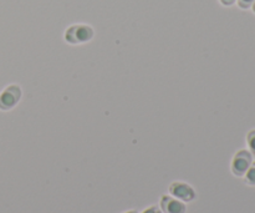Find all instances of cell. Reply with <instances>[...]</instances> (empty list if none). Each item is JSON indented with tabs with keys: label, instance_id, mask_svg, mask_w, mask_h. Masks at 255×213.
Returning a JSON list of instances; mask_svg holds the SVG:
<instances>
[{
	"label": "cell",
	"instance_id": "cell-1",
	"mask_svg": "<svg viewBox=\"0 0 255 213\" xmlns=\"http://www.w3.org/2000/svg\"><path fill=\"white\" fill-rule=\"evenodd\" d=\"M94 37V29L89 25H72L65 32V40L70 44H84Z\"/></svg>",
	"mask_w": 255,
	"mask_h": 213
},
{
	"label": "cell",
	"instance_id": "cell-2",
	"mask_svg": "<svg viewBox=\"0 0 255 213\" xmlns=\"http://www.w3.org/2000/svg\"><path fill=\"white\" fill-rule=\"evenodd\" d=\"M21 95L22 92L19 85L12 84L5 87L1 94H0V110L1 111H9V110L14 109L19 104Z\"/></svg>",
	"mask_w": 255,
	"mask_h": 213
},
{
	"label": "cell",
	"instance_id": "cell-3",
	"mask_svg": "<svg viewBox=\"0 0 255 213\" xmlns=\"http://www.w3.org/2000/svg\"><path fill=\"white\" fill-rule=\"evenodd\" d=\"M169 195L174 199L179 200V201L184 202V204H188V202H192L196 200L197 194L194 191L193 187L188 184H184V182L176 181L172 182L169 185Z\"/></svg>",
	"mask_w": 255,
	"mask_h": 213
},
{
	"label": "cell",
	"instance_id": "cell-4",
	"mask_svg": "<svg viewBox=\"0 0 255 213\" xmlns=\"http://www.w3.org/2000/svg\"><path fill=\"white\" fill-rule=\"evenodd\" d=\"M252 165V155L248 151H239L232 162V172L236 176H243Z\"/></svg>",
	"mask_w": 255,
	"mask_h": 213
},
{
	"label": "cell",
	"instance_id": "cell-5",
	"mask_svg": "<svg viewBox=\"0 0 255 213\" xmlns=\"http://www.w3.org/2000/svg\"><path fill=\"white\" fill-rule=\"evenodd\" d=\"M159 209L163 213H186L187 206L184 202L174 199L171 195H164L161 197Z\"/></svg>",
	"mask_w": 255,
	"mask_h": 213
},
{
	"label": "cell",
	"instance_id": "cell-6",
	"mask_svg": "<svg viewBox=\"0 0 255 213\" xmlns=\"http://www.w3.org/2000/svg\"><path fill=\"white\" fill-rule=\"evenodd\" d=\"M246 181L249 185H255V164L251 165V167L248 169V171L246 172Z\"/></svg>",
	"mask_w": 255,
	"mask_h": 213
},
{
	"label": "cell",
	"instance_id": "cell-7",
	"mask_svg": "<svg viewBox=\"0 0 255 213\" xmlns=\"http://www.w3.org/2000/svg\"><path fill=\"white\" fill-rule=\"evenodd\" d=\"M248 144H249V147H251L252 152L255 155V131H252L251 134L248 135Z\"/></svg>",
	"mask_w": 255,
	"mask_h": 213
},
{
	"label": "cell",
	"instance_id": "cell-8",
	"mask_svg": "<svg viewBox=\"0 0 255 213\" xmlns=\"http://www.w3.org/2000/svg\"><path fill=\"white\" fill-rule=\"evenodd\" d=\"M254 1L255 0H238V4H239V6L243 7V9H247V7L252 6Z\"/></svg>",
	"mask_w": 255,
	"mask_h": 213
},
{
	"label": "cell",
	"instance_id": "cell-9",
	"mask_svg": "<svg viewBox=\"0 0 255 213\" xmlns=\"http://www.w3.org/2000/svg\"><path fill=\"white\" fill-rule=\"evenodd\" d=\"M142 213H163V212L161 211V209H159V207L151 206V207H148V209L144 210V211Z\"/></svg>",
	"mask_w": 255,
	"mask_h": 213
},
{
	"label": "cell",
	"instance_id": "cell-10",
	"mask_svg": "<svg viewBox=\"0 0 255 213\" xmlns=\"http://www.w3.org/2000/svg\"><path fill=\"white\" fill-rule=\"evenodd\" d=\"M237 0H221V2L223 5H227V6H229V5H232V4H234V2H236Z\"/></svg>",
	"mask_w": 255,
	"mask_h": 213
},
{
	"label": "cell",
	"instance_id": "cell-11",
	"mask_svg": "<svg viewBox=\"0 0 255 213\" xmlns=\"http://www.w3.org/2000/svg\"><path fill=\"white\" fill-rule=\"evenodd\" d=\"M125 213H138V212L133 211V210H131V211H127V212H125Z\"/></svg>",
	"mask_w": 255,
	"mask_h": 213
},
{
	"label": "cell",
	"instance_id": "cell-12",
	"mask_svg": "<svg viewBox=\"0 0 255 213\" xmlns=\"http://www.w3.org/2000/svg\"><path fill=\"white\" fill-rule=\"evenodd\" d=\"M253 9H254V11H255V1L253 2Z\"/></svg>",
	"mask_w": 255,
	"mask_h": 213
}]
</instances>
